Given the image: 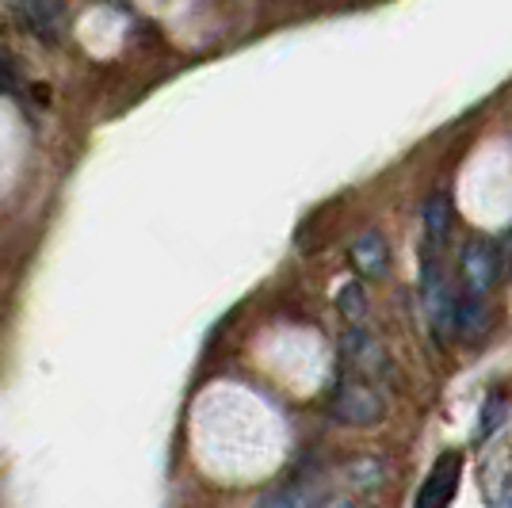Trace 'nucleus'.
<instances>
[{
  "instance_id": "obj_7",
  "label": "nucleus",
  "mask_w": 512,
  "mask_h": 508,
  "mask_svg": "<svg viewBox=\"0 0 512 508\" xmlns=\"http://www.w3.org/2000/svg\"><path fill=\"white\" fill-rule=\"evenodd\" d=\"M490 325V310H486V298H474V295H455V314H451V333L455 337H482Z\"/></svg>"
},
{
  "instance_id": "obj_4",
  "label": "nucleus",
  "mask_w": 512,
  "mask_h": 508,
  "mask_svg": "<svg viewBox=\"0 0 512 508\" xmlns=\"http://www.w3.org/2000/svg\"><path fill=\"white\" fill-rule=\"evenodd\" d=\"M341 356L344 363L356 371V375H363L367 382L375 379H390V356L383 352V344L371 337V333H363V329H348L341 340Z\"/></svg>"
},
{
  "instance_id": "obj_9",
  "label": "nucleus",
  "mask_w": 512,
  "mask_h": 508,
  "mask_svg": "<svg viewBox=\"0 0 512 508\" xmlns=\"http://www.w3.org/2000/svg\"><path fill=\"white\" fill-rule=\"evenodd\" d=\"M12 12H16V16L35 31V35H46V39H50V31H54L58 20L65 16L58 4H31V8L23 4V8H12Z\"/></svg>"
},
{
  "instance_id": "obj_3",
  "label": "nucleus",
  "mask_w": 512,
  "mask_h": 508,
  "mask_svg": "<svg viewBox=\"0 0 512 508\" xmlns=\"http://www.w3.org/2000/svg\"><path fill=\"white\" fill-rule=\"evenodd\" d=\"M459 482H463V455L459 451H444L428 478L421 482V493H417V508H448L459 493Z\"/></svg>"
},
{
  "instance_id": "obj_11",
  "label": "nucleus",
  "mask_w": 512,
  "mask_h": 508,
  "mask_svg": "<svg viewBox=\"0 0 512 508\" xmlns=\"http://www.w3.org/2000/svg\"><path fill=\"white\" fill-rule=\"evenodd\" d=\"M505 417V402H501V394H493L486 409H482V421H478V440H486L490 432H497V424Z\"/></svg>"
},
{
  "instance_id": "obj_10",
  "label": "nucleus",
  "mask_w": 512,
  "mask_h": 508,
  "mask_svg": "<svg viewBox=\"0 0 512 508\" xmlns=\"http://www.w3.org/2000/svg\"><path fill=\"white\" fill-rule=\"evenodd\" d=\"M337 306L344 310V318L348 321H360L363 314H367V306H363V295L356 283H348V287H341V295H337Z\"/></svg>"
},
{
  "instance_id": "obj_1",
  "label": "nucleus",
  "mask_w": 512,
  "mask_h": 508,
  "mask_svg": "<svg viewBox=\"0 0 512 508\" xmlns=\"http://www.w3.org/2000/svg\"><path fill=\"white\" fill-rule=\"evenodd\" d=\"M329 417L348 428H371L386 417V398L379 394V386L367 379H341L329 394Z\"/></svg>"
},
{
  "instance_id": "obj_8",
  "label": "nucleus",
  "mask_w": 512,
  "mask_h": 508,
  "mask_svg": "<svg viewBox=\"0 0 512 508\" xmlns=\"http://www.w3.org/2000/svg\"><path fill=\"white\" fill-rule=\"evenodd\" d=\"M329 505V493L314 486H276L264 489L260 505L256 508H325Z\"/></svg>"
},
{
  "instance_id": "obj_12",
  "label": "nucleus",
  "mask_w": 512,
  "mask_h": 508,
  "mask_svg": "<svg viewBox=\"0 0 512 508\" xmlns=\"http://www.w3.org/2000/svg\"><path fill=\"white\" fill-rule=\"evenodd\" d=\"M490 508H512V478L505 482V486H501V493L493 497V505H490Z\"/></svg>"
},
{
  "instance_id": "obj_5",
  "label": "nucleus",
  "mask_w": 512,
  "mask_h": 508,
  "mask_svg": "<svg viewBox=\"0 0 512 508\" xmlns=\"http://www.w3.org/2000/svg\"><path fill=\"white\" fill-rule=\"evenodd\" d=\"M352 268L367 279H379L386 276L390 268V245L379 230H363L356 241H352Z\"/></svg>"
},
{
  "instance_id": "obj_6",
  "label": "nucleus",
  "mask_w": 512,
  "mask_h": 508,
  "mask_svg": "<svg viewBox=\"0 0 512 508\" xmlns=\"http://www.w3.org/2000/svg\"><path fill=\"white\" fill-rule=\"evenodd\" d=\"M425 245H428V256H436L444 249V241H448L451 233V222H455V214H451V195L448 191H432L425 199Z\"/></svg>"
},
{
  "instance_id": "obj_2",
  "label": "nucleus",
  "mask_w": 512,
  "mask_h": 508,
  "mask_svg": "<svg viewBox=\"0 0 512 508\" xmlns=\"http://www.w3.org/2000/svg\"><path fill=\"white\" fill-rule=\"evenodd\" d=\"M501 249L486 241V237H470L459 253V283H463V295L486 298L493 291V283L501 279Z\"/></svg>"
}]
</instances>
